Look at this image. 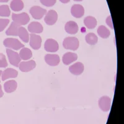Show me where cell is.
I'll use <instances>...</instances> for the list:
<instances>
[{"instance_id": "cell-8", "label": "cell", "mask_w": 124, "mask_h": 124, "mask_svg": "<svg viewBox=\"0 0 124 124\" xmlns=\"http://www.w3.org/2000/svg\"><path fill=\"white\" fill-rule=\"evenodd\" d=\"M30 45L33 49L39 50L42 44V38L40 36L35 34H31L29 35Z\"/></svg>"}, {"instance_id": "cell-28", "label": "cell", "mask_w": 124, "mask_h": 124, "mask_svg": "<svg viewBox=\"0 0 124 124\" xmlns=\"http://www.w3.org/2000/svg\"><path fill=\"white\" fill-rule=\"evenodd\" d=\"M9 23V20L7 19H0V32H2L6 28Z\"/></svg>"}, {"instance_id": "cell-34", "label": "cell", "mask_w": 124, "mask_h": 124, "mask_svg": "<svg viewBox=\"0 0 124 124\" xmlns=\"http://www.w3.org/2000/svg\"><path fill=\"white\" fill-rule=\"evenodd\" d=\"M75 1H82L83 0H74Z\"/></svg>"}, {"instance_id": "cell-24", "label": "cell", "mask_w": 124, "mask_h": 124, "mask_svg": "<svg viewBox=\"0 0 124 124\" xmlns=\"http://www.w3.org/2000/svg\"><path fill=\"white\" fill-rule=\"evenodd\" d=\"M97 33L101 38L107 39L110 36V32L109 30L104 26V25H100L97 29Z\"/></svg>"}, {"instance_id": "cell-7", "label": "cell", "mask_w": 124, "mask_h": 124, "mask_svg": "<svg viewBox=\"0 0 124 124\" xmlns=\"http://www.w3.org/2000/svg\"><path fill=\"white\" fill-rule=\"evenodd\" d=\"M58 19V14L54 10H50L45 14L44 21L47 25H52L56 23Z\"/></svg>"}, {"instance_id": "cell-17", "label": "cell", "mask_w": 124, "mask_h": 124, "mask_svg": "<svg viewBox=\"0 0 124 124\" xmlns=\"http://www.w3.org/2000/svg\"><path fill=\"white\" fill-rule=\"evenodd\" d=\"M78 59V55L75 53L68 52L65 54L63 56V62L66 65L71 64Z\"/></svg>"}, {"instance_id": "cell-20", "label": "cell", "mask_w": 124, "mask_h": 124, "mask_svg": "<svg viewBox=\"0 0 124 124\" xmlns=\"http://www.w3.org/2000/svg\"><path fill=\"white\" fill-rule=\"evenodd\" d=\"M21 25L16 24L14 22L11 24L9 27L6 31V34L7 35H13V36H17L18 35V31Z\"/></svg>"}, {"instance_id": "cell-26", "label": "cell", "mask_w": 124, "mask_h": 124, "mask_svg": "<svg viewBox=\"0 0 124 124\" xmlns=\"http://www.w3.org/2000/svg\"><path fill=\"white\" fill-rule=\"evenodd\" d=\"M9 8L8 5L0 6V16L1 17H9L10 16Z\"/></svg>"}, {"instance_id": "cell-22", "label": "cell", "mask_w": 124, "mask_h": 124, "mask_svg": "<svg viewBox=\"0 0 124 124\" xmlns=\"http://www.w3.org/2000/svg\"><path fill=\"white\" fill-rule=\"evenodd\" d=\"M18 36L19 38L24 42L27 43L29 41V34L27 32V31L24 27H19L18 31Z\"/></svg>"}, {"instance_id": "cell-3", "label": "cell", "mask_w": 124, "mask_h": 124, "mask_svg": "<svg viewBox=\"0 0 124 124\" xmlns=\"http://www.w3.org/2000/svg\"><path fill=\"white\" fill-rule=\"evenodd\" d=\"M12 19H13V22L19 24V25H25L30 21L29 16L26 13H23L18 14L13 13L12 14Z\"/></svg>"}, {"instance_id": "cell-35", "label": "cell", "mask_w": 124, "mask_h": 124, "mask_svg": "<svg viewBox=\"0 0 124 124\" xmlns=\"http://www.w3.org/2000/svg\"><path fill=\"white\" fill-rule=\"evenodd\" d=\"M1 74H2V71L0 70V77H1Z\"/></svg>"}, {"instance_id": "cell-18", "label": "cell", "mask_w": 124, "mask_h": 124, "mask_svg": "<svg viewBox=\"0 0 124 124\" xmlns=\"http://www.w3.org/2000/svg\"><path fill=\"white\" fill-rule=\"evenodd\" d=\"M17 82L14 80H9L6 82L4 85V91L7 93H11L17 89Z\"/></svg>"}, {"instance_id": "cell-30", "label": "cell", "mask_w": 124, "mask_h": 124, "mask_svg": "<svg viewBox=\"0 0 124 124\" xmlns=\"http://www.w3.org/2000/svg\"><path fill=\"white\" fill-rule=\"evenodd\" d=\"M106 24L109 26V27L112 29H114V25H113V23L112 20V17L110 16H108V17L106 19Z\"/></svg>"}, {"instance_id": "cell-25", "label": "cell", "mask_w": 124, "mask_h": 124, "mask_svg": "<svg viewBox=\"0 0 124 124\" xmlns=\"http://www.w3.org/2000/svg\"><path fill=\"white\" fill-rule=\"evenodd\" d=\"M85 40H86V42L89 45H95L97 43L98 41V37L97 35L94 33H89L86 35L85 37Z\"/></svg>"}, {"instance_id": "cell-33", "label": "cell", "mask_w": 124, "mask_h": 124, "mask_svg": "<svg viewBox=\"0 0 124 124\" xmlns=\"http://www.w3.org/2000/svg\"><path fill=\"white\" fill-rule=\"evenodd\" d=\"M8 1H9V0H0L1 3H7Z\"/></svg>"}, {"instance_id": "cell-5", "label": "cell", "mask_w": 124, "mask_h": 124, "mask_svg": "<svg viewBox=\"0 0 124 124\" xmlns=\"http://www.w3.org/2000/svg\"><path fill=\"white\" fill-rule=\"evenodd\" d=\"M30 13L35 19H41L46 14V11L40 6H35L30 9Z\"/></svg>"}, {"instance_id": "cell-27", "label": "cell", "mask_w": 124, "mask_h": 124, "mask_svg": "<svg viewBox=\"0 0 124 124\" xmlns=\"http://www.w3.org/2000/svg\"><path fill=\"white\" fill-rule=\"evenodd\" d=\"M8 66L6 56L4 54L0 53V68H5Z\"/></svg>"}, {"instance_id": "cell-9", "label": "cell", "mask_w": 124, "mask_h": 124, "mask_svg": "<svg viewBox=\"0 0 124 124\" xmlns=\"http://www.w3.org/2000/svg\"><path fill=\"white\" fill-rule=\"evenodd\" d=\"M111 106V99L108 96H103L99 100V106L104 112H108Z\"/></svg>"}, {"instance_id": "cell-14", "label": "cell", "mask_w": 124, "mask_h": 124, "mask_svg": "<svg viewBox=\"0 0 124 124\" xmlns=\"http://www.w3.org/2000/svg\"><path fill=\"white\" fill-rule=\"evenodd\" d=\"M28 31L31 34H40L44 31L42 25L38 22H32L29 25Z\"/></svg>"}, {"instance_id": "cell-4", "label": "cell", "mask_w": 124, "mask_h": 124, "mask_svg": "<svg viewBox=\"0 0 124 124\" xmlns=\"http://www.w3.org/2000/svg\"><path fill=\"white\" fill-rule=\"evenodd\" d=\"M6 53L10 63L16 67H18L19 63L21 62V59L17 52H16L9 48H6Z\"/></svg>"}, {"instance_id": "cell-23", "label": "cell", "mask_w": 124, "mask_h": 124, "mask_svg": "<svg viewBox=\"0 0 124 124\" xmlns=\"http://www.w3.org/2000/svg\"><path fill=\"white\" fill-rule=\"evenodd\" d=\"M19 56L21 59L23 60H27L32 56V53L29 48H23L19 52Z\"/></svg>"}, {"instance_id": "cell-21", "label": "cell", "mask_w": 124, "mask_h": 124, "mask_svg": "<svg viewBox=\"0 0 124 124\" xmlns=\"http://www.w3.org/2000/svg\"><path fill=\"white\" fill-rule=\"evenodd\" d=\"M84 23L86 27L89 29H93L97 25V20L93 16H87L84 19Z\"/></svg>"}, {"instance_id": "cell-12", "label": "cell", "mask_w": 124, "mask_h": 124, "mask_svg": "<svg viewBox=\"0 0 124 124\" xmlns=\"http://www.w3.org/2000/svg\"><path fill=\"white\" fill-rule=\"evenodd\" d=\"M45 60L46 63L52 66H56L60 63V57L58 55L47 54L45 56Z\"/></svg>"}, {"instance_id": "cell-10", "label": "cell", "mask_w": 124, "mask_h": 124, "mask_svg": "<svg viewBox=\"0 0 124 124\" xmlns=\"http://www.w3.org/2000/svg\"><path fill=\"white\" fill-rule=\"evenodd\" d=\"M36 63L34 60L21 62L19 65V70L23 72H29L35 68Z\"/></svg>"}, {"instance_id": "cell-11", "label": "cell", "mask_w": 124, "mask_h": 124, "mask_svg": "<svg viewBox=\"0 0 124 124\" xmlns=\"http://www.w3.org/2000/svg\"><path fill=\"white\" fill-rule=\"evenodd\" d=\"M71 13L73 17L80 18L85 14V9L80 4H74L71 8Z\"/></svg>"}, {"instance_id": "cell-15", "label": "cell", "mask_w": 124, "mask_h": 124, "mask_svg": "<svg viewBox=\"0 0 124 124\" xmlns=\"http://www.w3.org/2000/svg\"><path fill=\"white\" fill-rule=\"evenodd\" d=\"M2 81H5L9 78H15L18 75V72L13 68H8L2 72Z\"/></svg>"}, {"instance_id": "cell-1", "label": "cell", "mask_w": 124, "mask_h": 124, "mask_svg": "<svg viewBox=\"0 0 124 124\" xmlns=\"http://www.w3.org/2000/svg\"><path fill=\"white\" fill-rule=\"evenodd\" d=\"M63 45L64 48L66 49L75 51L78 48L79 46V40L76 37H66L64 39Z\"/></svg>"}, {"instance_id": "cell-2", "label": "cell", "mask_w": 124, "mask_h": 124, "mask_svg": "<svg viewBox=\"0 0 124 124\" xmlns=\"http://www.w3.org/2000/svg\"><path fill=\"white\" fill-rule=\"evenodd\" d=\"M3 44L7 48L14 49L15 50H17L24 47V45L19 40L14 38L6 39L3 42Z\"/></svg>"}, {"instance_id": "cell-29", "label": "cell", "mask_w": 124, "mask_h": 124, "mask_svg": "<svg viewBox=\"0 0 124 124\" xmlns=\"http://www.w3.org/2000/svg\"><path fill=\"white\" fill-rule=\"evenodd\" d=\"M40 3L46 6V7H52L56 3V0H40Z\"/></svg>"}, {"instance_id": "cell-16", "label": "cell", "mask_w": 124, "mask_h": 124, "mask_svg": "<svg viewBox=\"0 0 124 124\" xmlns=\"http://www.w3.org/2000/svg\"><path fill=\"white\" fill-rule=\"evenodd\" d=\"M65 31L70 34H76L78 32V25L74 21H69L65 24Z\"/></svg>"}, {"instance_id": "cell-13", "label": "cell", "mask_w": 124, "mask_h": 124, "mask_svg": "<svg viewBox=\"0 0 124 124\" xmlns=\"http://www.w3.org/2000/svg\"><path fill=\"white\" fill-rule=\"evenodd\" d=\"M84 65L81 62H77L70 66L69 71L73 75H79L84 71Z\"/></svg>"}, {"instance_id": "cell-32", "label": "cell", "mask_w": 124, "mask_h": 124, "mask_svg": "<svg viewBox=\"0 0 124 124\" xmlns=\"http://www.w3.org/2000/svg\"><path fill=\"white\" fill-rule=\"evenodd\" d=\"M60 2H62V3H64V4H66V3H69L70 0H60Z\"/></svg>"}, {"instance_id": "cell-19", "label": "cell", "mask_w": 124, "mask_h": 124, "mask_svg": "<svg viewBox=\"0 0 124 124\" xmlns=\"http://www.w3.org/2000/svg\"><path fill=\"white\" fill-rule=\"evenodd\" d=\"M24 4L22 0H13L10 4V8L16 12L21 11L24 9Z\"/></svg>"}, {"instance_id": "cell-31", "label": "cell", "mask_w": 124, "mask_h": 124, "mask_svg": "<svg viewBox=\"0 0 124 124\" xmlns=\"http://www.w3.org/2000/svg\"><path fill=\"white\" fill-rule=\"evenodd\" d=\"M3 95H4V93H3V91H2L1 86V85H0V98L3 97Z\"/></svg>"}, {"instance_id": "cell-6", "label": "cell", "mask_w": 124, "mask_h": 124, "mask_svg": "<svg viewBox=\"0 0 124 124\" xmlns=\"http://www.w3.org/2000/svg\"><path fill=\"white\" fill-rule=\"evenodd\" d=\"M44 48L48 52H56L59 49V45L56 40L49 39L45 41Z\"/></svg>"}]
</instances>
